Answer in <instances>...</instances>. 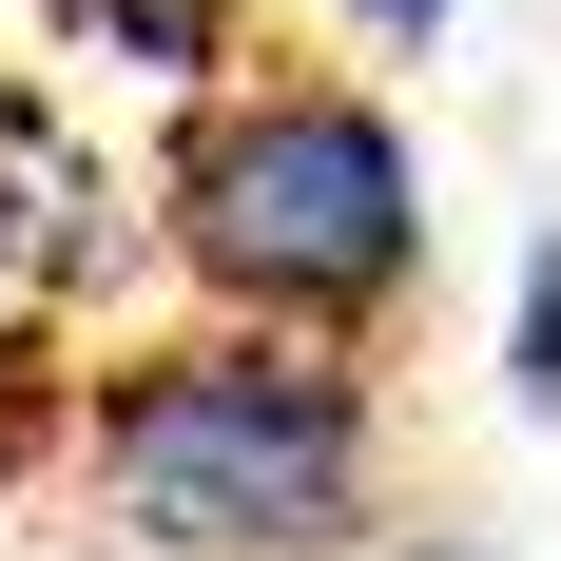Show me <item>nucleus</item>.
Masks as SVG:
<instances>
[{
    "label": "nucleus",
    "mask_w": 561,
    "mask_h": 561,
    "mask_svg": "<svg viewBox=\"0 0 561 561\" xmlns=\"http://www.w3.org/2000/svg\"><path fill=\"white\" fill-rule=\"evenodd\" d=\"M98 484L174 561H330L368 523V388L310 330L156 348L136 388H98Z\"/></svg>",
    "instance_id": "nucleus-1"
},
{
    "label": "nucleus",
    "mask_w": 561,
    "mask_h": 561,
    "mask_svg": "<svg viewBox=\"0 0 561 561\" xmlns=\"http://www.w3.org/2000/svg\"><path fill=\"white\" fill-rule=\"evenodd\" d=\"M174 252L232 290V310H272V330H330V310H388L407 252H426V194H407V136L330 78H272V98H232L174 174Z\"/></svg>",
    "instance_id": "nucleus-2"
},
{
    "label": "nucleus",
    "mask_w": 561,
    "mask_h": 561,
    "mask_svg": "<svg viewBox=\"0 0 561 561\" xmlns=\"http://www.w3.org/2000/svg\"><path fill=\"white\" fill-rule=\"evenodd\" d=\"M348 20H368V39H446L465 0H348Z\"/></svg>",
    "instance_id": "nucleus-5"
},
{
    "label": "nucleus",
    "mask_w": 561,
    "mask_h": 561,
    "mask_svg": "<svg viewBox=\"0 0 561 561\" xmlns=\"http://www.w3.org/2000/svg\"><path fill=\"white\" fill-rule=\"evenodd\" d=\"M98 20V58H136V78H214L232 58V0H78Z\"/></svg>",
    "instance_id": "nucleus-3"
},
{
    "label": "nucleus",
    "mask_w": 561,
    "mask_h": 561,
    "mask_svg": "<svg viewBox=\"0 0 561 561\" xmlns=\"http://www.w3.org/2000/svg\"><path fill=\"white\" fill-rule=\"evenodd\" d=\"M523 407H561V252H542V290H523Z\"/></svg>",
    "instance_id": "nucleus-4"
},
{
    "label": "nucleus",
    "mask_w": 561,
    "mask_h": 561,
    "mask_svg": "<svg viewBox=\"0 0 561 561\" xmlns=\"http://www.w3.org/2000/svg\"><path fill=\"white\" fill-rule=\"evenodd\" d=\"M20 290H39V252H20V214H0V330H20Z\"/></svg>",
    "instance_id": "nucleus-6"
}]
</instances>
